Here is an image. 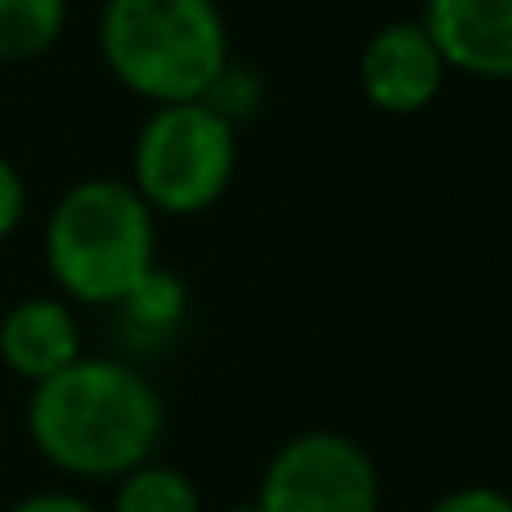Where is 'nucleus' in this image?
<instances>
[{
  "label": "nucleus",
  "instance_id": "nucleus-1",
  "mask_svg": "<svg viewBox=\"0 0 512 512\" xmlns=\"http://www.w3.org/2000/svg\"><path fill=\"white\" fill-rule=\"evenodd\" d=\"M167 427L162 396L135 364L81 355L27 400V436L45 463L86 481H117L153 459Z\"/></svg>",
  "mask_w": 512,
  "mask_h": 512
},
{
  "label": "nucleus",
  "instance_id": "nucleus-2",
  "mask_svg": "<svg viewBox=\"0 0 512 512\" xmlns=\"http://www.w3.org/2000/svg\"><path fill=\"white\" fill-rule=\"evenodd\" d=\"M99 54L117 86L153 108L203 99L234 59L216 0H104Z\"/></svg>",
  "mask_w": 512,
  "mask_h": 512
},
{
  "label": "nucleus",
  "instance_id": "nucleus-3",
  "mask_svg": "<svg viewBox=\"0 0 512 512\" xmlns=\"http://www.w3.org/2000/svg\"><path fill=\"white\" fill-rule=\"evenodd\" d=\"M45 265L72 301L117 306L158 265V216L131 180H77L45 221Z\"/></svg>",
  "mask_w": 512,
  "mask_h": 512
},
{
  "label": "nucleus",
  "instance_id": "nucleus-4",
  "mask_svg": "<svg viewBox=\"0 0 512 512\" xmlns=\"http://www.w3.org/2000/svg\"><path fill=\"white\" fill-rule=\"evenodd\" d=\"M239 171V126L189 99L158 104L144 117L131 153V185L153 216H203L234 185Z\"/></svg>",
  "mask_w": 512,
  "mask_h": 512
},
{
  "label": "nucleus",
  "instance_id": "nucleus-5",
  "mask_svg": "<svg viewBox=\"0 0 512 512\" xmlns=\"http://www.w3.org/2000/svg\"><path fill=\"white\" fill-rule=\"evenodd\" d=\"M378 504L382 477L373 454L333 427L288 436L256 486L261 512H378Z\"/></svg>",
  "mask_w": 512,
  "mask_h": 512
},
{
  "label": "nucleus",
  "instance_id": "nucleus-6",
  "mask_svg": "<svg viewBox=\"0 0 512 512\" xmlns=\"http://www.w3.org/2000/svg\"><path fill=\"white\" fill-rule=\"evenodd\" d=\"M360 95L387 117H418L441 99L450 68L418 18L382 23L360 50Z\"/></svg>",
  "mask_w": 512,
  "mask_h": 512
},
{
  "label": "nucleus",
  "instance_id": "nucleus-7",
  "mask_svg": "<svg viewBox=\"0 0 512 512\" xmlns=\"http://www.w3.org/2000/svg\"><path fill=\"white\" fill-rule=\"evenodd\" d=\"M418 23L450 72L512 81V0H427Z\"/></svg>",
  "mask_w": 512,
  "mask_h": 512
},
{
  "label": "nucleus",
  "instance_id": "nucleus-8",
  "mask_svg": "<svg viewBox=\"0 0 512 512\" xmlns=\"http://www.w3.org/2000/svg\"><path fill=\"white\" fill-rule=\"evenodd\" d=\"M81 355V324L63 297H23L0 319V360L32 387Z\"/></svg>",
  "mask_w": 512,
  "mask_h": 512
},
{
  "label": "nucleus",
  "instance_id": "nucleus-9",
  "mask_svg": "<svg viewBox=\"0 0 512 512\" xmlns=\"http://www.w3.org/2000/svg\"><path fill=\"white\" fill-rule=\"evenodd\" d=\"M108 310H117L122 337L135 346V351H158V346H167L171 337L180 333V324L189 319V288L176 270L153 265V270Z\"/></svg>",
  "mask_w": 512,
  "mask_h": 512
},
{
  "label": "nucleus",
  "instance_id": "nucleus-10",
  "mask_svg": "<svg viewBox=\"0 0 512 512\" xmlns=\"http://www.w3.org/2000/svg\"><path fill=\"white\" fill-rule=\"evenodd\" d=\"M108 512H203V490L176 463H140L117 477V495Z\"/></svg>",
  "mask_w": 512,
  "mask_h": 512
},
{
  "label": "nucleus",
  "instance_id": "nucleus-11",
  "mask_svg": "<svg viewBox=\"0 0 512 512\" xmlns=\"http://www.w3.org/2000/svg\"><path fill=\"white\" fill-rule=\"evenodd\" d=\"M68 27V0H0V63H27L54 50Z\"/></svg>",
  "mask_w": 512,
  "mask_h": 512
},
{
  "label": "nucleus",
  "instance_id": "nucleus-12",
  "mask_svg": "<svg viewBox=\"0 0 512 512\" xmlns=\"http://www.w3.org/2000/svg\"><path fill=\"white\" fill-rule=\"evenodd\" d=\"M261 99H265V86H261V77H256V68L230 59L221 77L212 81V90L203 95V104L212 108V113H221L230 126H239L261 108Z\"/></svg>",
  "mask_w": 512,
  "mask_h": 512
},
{
  "label": "nucleus",
  "instance_id": "nucleus-13",
  "mask_svg": "<svg viewBox=\"0 0 512 512\" xmlns=\"http://www.w3.org/2000/svg\"><path fill=\"white\" fill-rule=\"evenodd\" d=\"M427 512H512V495L499 486H459L432 499Z\"/></svg>",
  "mask_w": 512,
  "mask_h": 512
},
{
  "label": "nucleus",
  "instance_id": "nucleus-14",
  "mask_svg": "<svg viewBox=\"0 0 512 512\" xmlns=\"http://www.w3.org/2000/svg\"><path fill=\"white\" fill-rule=\"evenodd\" d=\"M23 212H27V185L14 162L0 158V239H9L23 225Z\"/></svg>",
  "mask_w": 512,
  "mask_h": 512
},
{
  "label": "nucleus",
  "instance_id": "nucleus-15",
  "mask_svg": "<svg viewBox=\"0 0 512 512\" xmlns=\"http://www.w3.org/2000/svg\"><path fill=\"white\" fill-rule=\"evenodd\" d=\"M9 512H104V508H95L81 495H68V490H41V495L18 499Z\"/></svg>",
  "mask_w": 512,
  "mask_h": 512
},
{
  "label": "nucleus",
  "instance_id": "nucleus-16",
  "mask_svg": "<svg viewBox=\"0 0 512 512\" xmlns=\"http://www.w3.org/2000/svg\"><path fill=\"white\" fill-rule=\"evenodd\" d=\"M230 512H261V508H256V499H252V504H239V508H230Z\"/></svg>",
  "mask_w": 512,
  "mask_h": 512
}]
</instances>
